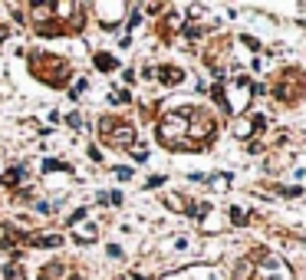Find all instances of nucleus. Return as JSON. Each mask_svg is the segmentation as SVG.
I'll use <instances>...</instances> for the list:
<instances>
[{
	"label": "nucleus",
	"mask_w": 306,
	"mask_h": 280,
	"mask_svg": "<svg viewBox=\"0 0 306 280\" xmlns=\"http://www.w3.org/2000/svg\"><path fill=\"white\" fill-rule=\"evenodd\" d=\"M33 73L37 76H43L46 82H50V86H63V82H66V60H56V56H33Z\"/></svg>",
	"instance_id": "nucleus-1"
},
{
	"label": "nucleus",
	"mask_w": 306,
	"mask_h": 280,
	"mask_svg": "<svg viewBox=\"0 0 306 280\" xmlns=\"http://www.w3.org/2000/svg\"><path fill=\"white\" fill-rule=\"evenodd\" d=\"M188 119H191V122L185 125L188 135H191V138H204V142H211V138H214V116H211V112H204V109H191V116H188Z\"/></svg>",
	"instance_id": "nucleus-2"
},
{
	"label": "nucleus",
	"mask_w": 306,
	"mask_h": 280,
	"mask_svg": "<svg viewBox=\"0 0 306 280\" xmlns=\"http://www.w3.org/2000/svg\"><path fill=\"white\" fill-rule=\"evenodd\" d=\"M273 93H277V99L283 96L287 102H296L303 96V73H300V69H287V73H283V79L277 82Z\"/></svg>",
	"instance_id": "nucleus-3"
},
{
	"label": "nucleus",
	"mask_w": 306,
	"mask_h": 280,
	"mask_svg": "<svg viewBox=\"0 0 306 280\" xmlns=\"http://www.w3.org/2000/svg\"><path fill=\"white\" fill-rule=\"evenodd\" d=\"M66 277V267L63 264H46L43 270H40V280H63Z\"/></svg>",
	"instance_id": "nucleus-4"
},
{
	"label": "nucleus",
	"mask_w": 306,
	"mask_h": 280,
	"mask_svg": "<svg viewBox=\"0 0 306 280\" xmlns=\"http://www.w3.org/2000/svg\"><path fill=\"white\" fill-rule=\"evenodd\" d=\"M158 76H162V82H168V86H171V82L178 86V82L185 79V73H181L178 66H162V73H158Z\"/></svg>",
	"instance_id": "nucleus-5"
},
{
	"label": "nucleus",
	"mask_w": 306,
	"mask_h": 280,
	"mask_svg": "<svg viewBox=\"0 0 306 280\" xmlns=\"http://www.w3.org/2000/svg\"><path fill=\"white\" fill-rule=\"evenodd\" d=\"M96 66H102V73H112V69H115V60L109 53H96Z\"/></svg>",
	"instance_id": "nucleus-6"
},
{
	"label": "nucleus",
	"mask_w": 306,
	"mask_h": 280,
	"mask_svg": "<svg viewBox=\"0 0 306 280\" xmlns=\"http://www.w3.org/2000/svg\"><path fill=\"white\" fill-rule=\"evenodd\" d=\"M20 178H23V168H20V165H17V168H7V172H4V181H7V185H17Z\"/></svg>",
	"instance_id": "nucleus-7"
},
{
	"label": "nucleus",
	"mask_w": 306,
	"mask_h": 280,
	"mask_svg": "<svg viewBox=\"0 0 306 280\" xmlns=\"http://www.w3.org/2000/svg\"><path fill=\"white\" fill-rule=\"evenodd\" d=\"M109 102H115V106H119V102H129V93H119V89H112V93H109Z\"/></svg>",
	"instance_id": "nucleus-8"
},
{
	"label": "nucleus",
	"mask_w": 306,
	"mask_h": 280,
	"mask_svg": "<svg viewBox=\"0 0 306 280\" xmlns=\"http://www.w3.org/2000/svg\"><path fill=\"white\" fill-rule=\"evenodd\" d=\"M129 175H132V168H115V178L119 181H129Z\"/></svg>",
	"instance_id": "nucleus-9"
},
{
	"label": "nucleus",
	"mask_w": 306,
	"mask_h": 280,
	"mask_svg": "<svg viewBox=\"0 0 306 280\" xmlns=\"http://www.w3.org/2000/svg\"><path fill=\"white\" fill-rule=\"evenodd\" d=\"M135 158H138V162H145V158H148V152H145V145H135Z\"/></svg>",
	"instance_id": "nucleus-10"
},
{
	"label": "nucleus",
	"mask_w": 306,
	"mask_h": 280,
	"mask_svg": "<svg viewBox=\"0 0 306 280\" xmlns=\"http://www.w3.org/2000/svg\"><path fill=\"white\" fill-rule=\"evenodd\" d=\"M165 181V175H155V178H148V188H158Z\"/></svg>",
	"instance_id": "nucleus-11"
}]
</instances>
